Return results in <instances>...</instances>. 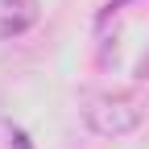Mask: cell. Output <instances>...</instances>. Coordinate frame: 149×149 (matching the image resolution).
Segmentation results:
<instances>
[{"mask_svg": "<svg viewBox=\"0 0 149 149\" xmlns=\"http://www.w3.org/2000/svg\"><path fill=\"white\" fill-rule=\"evenodd\" d=\"M145 116V100L128 87H100V91H87L83 95V120L91 133L100 137H120V133H133Z\"/></svg>", "mask_w": 149, "mask_h": 149, "instance_id": "6da1fadb", "label": "cell"}, {"mask_svg": "<svg viewBox=\"0 0 149 149\" xmlns=\"http://www.w3.org/2000/svg\"><path fill=\"white\" fill-rule=\"evenodd\" d=\"M37 21V0H0V37H21Z\"/></svg>", "mask_w": 149, "mask_h": 149, "instance_id": "7a4b0ae2", "label": "cell"}, {"mask_svg": "<svg viewBox=\"0 0 149 149\" xmlns=\"http://www.w3.org/2000/svg\"><path fill=\"white\" fill-rule=\"evenodd\" d=\"M0 149H33V141H29V133L17 120H4V116H0Z\"/></svg>", "mask_w": 149, "mask_h": 149, "instance_id": "3957f363", "label": "cell"}]
</instances>
